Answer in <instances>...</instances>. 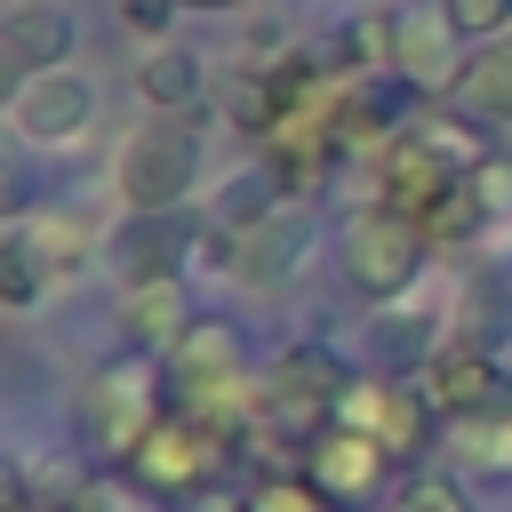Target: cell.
I'll return each mask as SVG.
<instances>
[{
    "label": "cell",
    "mask_w": 512,
    "mask_h": 512,
    "mask_svg": "<svg viewBox=\"0 0 512 512\" xmlns=\"http://www.w3.org/2000/svg\"><path fill=\"white\" fill-rule=\"evenodd\" d=\"M168 392L184 400V416L216 424L224 440L256 432V408H264V376L248 368V344L224 320H192L184 328V344L168 352Z\"/></svg>",
    "instance_id": "cell-1"
},
{
    "label": "cell",
    "mask_w": 512,
    "mask_h": 512,
    "mask_svg": "<svg viewBox=\"0 0 512 512\" xmlns=\"http://www.w3.org/2000/svg\"><path fill=\"white\" fill-rule=\"evenodd\" d=\"M344 392H352V376H344V360H336L328 344H296V352H280V360L264 368L256 440H280V448L304 456V448L344 416Z\"/></svg>",
    "instance_id": "cell-2"
},
{
    "label": "cell",
    "mask_w": 512,
    "mask_h": 512,
    "mask_svg": "<svg viewBox=\"0 0 512 512\" xmlns=\"http://www.w3.org/2000/svg\"><path fill=\"white\" fill-rule=\"evenodd\" d=\"M160 424H168V368H152L144 352H120L80 384V432L96 456L128 464Z\"/></svg>",
    "instance_id": "cell-3"
},
{
    "label": "cell",
    "mask_w": 512,
    "mask_h": 512,
    "mask_svg": "<svg viewBox=\"0 0 512 512\" xmlns=\"http://www.w3.org/2000/svg\"><path fill=\"white\" fill-rule=\"evenodd\" d=\"M112 184H120V208L128 216L184 208L192 184H200V128L184 112H152L144 128H128V144L112 160Z\"/></svg>",
    "instance_id": "cell-4"
},
{
    "label": "cell",
    "mask_w": 512,
    "mask_h": 512,
    "mask_svg": "<svg viewBox=\"0 0 512 512\" xmlns=\"http://www.w3.org/2000/svg\"><path fill=\"white\" fill-rule=\"evenodd\" d=\"M344 280H352V296H368V304H392V296H408L416 288V272H424V224L416 216H400V208H384V200H368L352 224H344Z\"/></svg>",
    "instance_id": "cell-5"
},
{
    "label": "cell",
    "mask_w": 512,
    "mask_h": 512,
    "mask_svg": "<svg viewBox=\"0 0 512 512\" xmlns=\"http://www.w3.org/2000/svg\"><path fill=\"white\" fill-rule=\"evenodd\" d=\"M80 248H88V224L64 216V208H24V216H8V232H0V304H8V312H32L40 288L80 264Z\"/></svg>",
    "instance_id": "cell-6"
},
{
    "label": "cell",
    "mask_w": 512,
    "mask_h": 512,
    "mask_svg": "<svg viewBox=\"0 0 512 512\" xmlns=\"http://www.w3.org/2000/svg\"><path fill=\"white\" fill-rule=\"evenodd\" d=\"M8 128L24 136V144H80L88 128H96V80L88 72H72V64H48V72H24L16 88H8Z\"/></svg>",
    "instance_id": "cell-7"
},
{
    "label": "cell",
    "mask_w": 512,
    "mask_h": 512,
    "mask_svg": "<svg viewBox=\"0 0 512 512\" xmlns=\"http://www.w3.org/2000/svg\"><path fill=\"white\" fill-rule=\"evenodd\" d=\"M336 424H352V432L384 440L400 464H416V456L432 448V432H440V408H432V392H424V384L368 376V384H352V392H344V416H336Z\"/></svg>",
    "instance_id": "cell-8"
},
{
    "label": "cell",
    "mask_w": 512,
    "mask_h": 512,
    "mask_svg": "<svg viewBox=\"0 0 512 512\" xmlns=\"http://www.w3.org/2000/svg\"><path fill=\"white\" fill-rule=\"evenodd\" d=\"M224 448H232V440H224L216 424H200V416H184V408H176V416H168V424L128 456V472H136L152 496H192V488H208V480H216Z\"/></svg>",
    "instance_id": "cell-9"
},
{
    "label": "cell",
    "mask_w": 512,
    "mask_h": 512,
    "mask_svg": "<svg viewBox=\"0 0 512 512\" xmlns=\"http://www.w3.org/2000/svg\"><path fill=\"white\" fill-rule=\"evenodd\" d=\"M400 456L384 448V440H368V432H352V424H328L312 448H304V472H312V488L336 504V512H360L376 488H384V472H392Z\"/></svg>",
    "instance_id": "cell-10"
},
{
    "label": "cell",
    "mask_w": 512,
    "mask_h": 512,
    "mask_svg": "<svg viewBox=\"0 0 512 512\" xmlns=\"http://www.w3.org/2000/svg\"><path fill=\"white\" fill-rule=\"evenodd\" d=\"M456 176H472V168H456L424 128H400V136L376 152V192H384V208H400V216H416V224L440 208V192H448Z\"/></svg>",
    "instance_id": "cell-11"
},
{
    "label": "cell",
    "mask_w": 512,
    "mask_h": 512,
    "mask_svg": "<svg viewBox=\"0 0 512 512\" xmlns=\"http://www.w3.org/2000/svg\"><path fill=\"white\" fill-rule=\"evenodd\" d=\"M456 24H448V8L440 0H408V8H392V72L408 80V88H456Z\"/></svg>",
    "instance_id": "cell-12"
},
{
    "label": "cell",
    "mask_w": 512,
    "mask_h": 512,
    "mask_svg": "<svg viewBox=\"0 0 512 512\" xmlns=\"http://www.w3.org/2000/svg\"><path fill=\"white\" fill-rule=\"evenodd\" d=\"M296 248H304V216H296V208H272V216H256V224L216 232L224 272L248 280V288H280V280L296 272Z\"/></svg>",
    "instance_id": "cell-13"
},
{
    "label": "cell",
    "mask_w": 512,
    "mask_h": 512,
    "mask_svg": "<svg viewBox=\"0 0 512 512\" xmlns=\"http://www.w3.org/2000/svg\"><path fill=\"white\" fill-rule=\"evenodd\" d=\"M424 392H432V408H440L448 424H456V416H488V408L512 400L488 344H448V352H432V360H424Z\"/></svg>",
    "instance_id": "cell-14"
},
{
    "label": "cell",
    "mask_w": 512,
    "mask_h": 512,
    "mask_svg": "<svg viewBox=\"0 0 512 512\" xmlns=\"http://www.w3.org/2000/svg\"><path fill=\"white\" fill-rule=\"evenodd\" d=\"M192 256V216L184 208H160V216H128L112 232V264H120V288L136 280H176Z\"/></svg>",
    "instance_id": "cell-15"
},
{
    "label": "cell",
    "mask_w": 512,
    "mask_h": 512,
    "mask_svg": "<svg viewBox=\"0 0 512 512\" xmlns=\"http://www.w3.org/2000/svg\"><path fill=\"white\" fill-rule=\"evenodd\" d=\"M72 16L56 8V0H16L8 16H0V64L24 80V72H48V64H64L72 56Z\"/></svg>",
    "instance_id": "cell-16"
},
{
    "label": "cell",
    "mask_w": 512,
    "mask_h": 512,
    "mask_svg": "<svg viewBox=\"0 0 512 512\" xmlns=\"http://www.w3.org/2000/svg\"><path fill=\"white\" fill-rule=\"evenodd\" d=\"M120 320H128V344H136V352H176L200 312H192V288H184V272H176V280H136V288L120 296Z\"/></svg>",
    "instance_id": "cell-17"
},
{
    "label": "cell",
    "mask_w": 512,
    "mask_h": 512,
    "mask_svg": "<svg viewBox=\"0 0 512 512\" xmlns=\"http://www.w3.org/2000/svg\"><path fill=\"white\" fill-rule=\"evenodd\" d=\"M136 96H144L152 112H184V120H192V104L208 96V56H192V48H176V40H152L144 64H136Z\"/></svg>",
    "instance_id": "cell-18"
},
{
    "label": "cell",
    "mask_w": 512,
    "mask_h": 512,
    "mask_svg": "<svg viewBox=\"0 0 512 512\" xmlns=\"http://www.w3.org/2000/svg\"><path fill=\"white\" fill-rule=\"evenodd\" d=\"M488 184H496L488 168L456 176V184L440 192V208L424 216V240H432V248H464V240H480V232H488V216H496V192H488Z\"/></svg>",
    "instance_id": "cell-19"
},
{
    "label": "cell",
    "mask_w": 512,
    "mask_h": 512,
    "mask_svg": "<svg viewBox=\"0 0 512 512\" xmlns=\"http://www.w3.org/2000/svg\"><path fill=\"white\" fill-rule=\"evenodd\" d=\"M456 112L512 136V48H480V56L456 72Z\"/></svg>",
    "instance_id": "cell-20"
},
{
    "label": "cell",
    "mask_w": 512,
    "mask_h": 512,
    "mask_svg": "<svg viewBox=\"0 0 512 512\" xmlns=\"http://www.w3.org/2000/svg\"><path fill=\"white\" fill-rule=\"evenodd\" d=\"M448 448L472 480H512V400L488 408V416H456L448 424Z\"/></svg>",
    "instance_id": "cell-21"
},
{
    "label": "cell",
    "mask_w": 512,
    "mask_h": 512,
    "mask_svg": "<svg viewBox=\"0 0 512 512\" xmlns=\"http://www.w3.org/2000/svg\"><path fill=\"white\" fill-rule=\"evenodd\" d=\"M432 360V312H384L376 320V376H400Z\"/></svg>",
    "instance_id": "cell-22"
},
{
    "label": "cell",
    "mask_w": 512,
    "mask_h": 512,
    "mask_svg": "<svg viewBox=\"0 0 512 512\" xmlns=\"http://www.w3.org/2000/svg\"><path fill=\"white\" fill-rule=\"evenodd\" d=\"M240 512H336L320 488H312V472H272V480H256L248 488V504Z\"/></svg>",
    "instance_id": "cell-23"
},
{
    "label": "cell",
    "mask_w": 512,
    "mask_h": 512,
    "mask_svg": "<svg viewBox=\"0 0 512 512\" xmlns=\"http://www.w3.org/2000/svg\"><path fill=\"white\" fill-rule=\"evenodd\" d=\"M392 512H472V488L464 480H448V472H416L408 488H400V504Z\"/></svg>",
    "instance_id": "cell-24"
},
{
    "label": "cell",
    "mask_w": 512,
    "mask_h": 512,
    "mask_svg": "<svg viewBox=\"0 0 512 512\" xmlns=\"http://www.w3.org/2000/svg\"><path fill=\"white\" fill-rule=\"evenodd\" d=\"M448 8V24L464 32V40H496L504 24H512V0H440Z\"/></svg>",
    "instance_id": "cell-25"
},
{
    "label": "cell",
    "mask_w": 512,
    "mask_h": 512,
    "mask_svg": "<svg viewBox=\"0 0 512 512\" xmlns=\"http://www.w3.org/2000/svg\"><path fill=\"white\" fill-rule=\"evenodd\" d=\"M176 8H184V0H120V24H136L144 40H168V24H176Z\"/></svg>",
    "instance_id": "cell-26"
},
{
    "label": "cell",
    "mask_w": 512,
    "mask_h": 512,
    "mask_svg": "<svg viewBox=\"0 0 512 512\" xmlns=\"http://www.w3.org/2000/svg\"><path fill=\"white\" fill-rule=\"evenodd\" d=\"M0 512H56V504H32V496H8Z\"/></svg>",
    "instance_id": "cell-27"
},
{
    "label": "cell",
    "mask_w": 512,
    "mask_h": 512,
    "mask_svg": "<svg viewBox=\"0 0 512 512\" xmlns=\"http://www.w3.org/2000/svg\"><path fill=\"white\" fill-rule=\"evenodd\" d=\"M184 8H240V0H184Z\"/></svg>",
    "instance_id": "cell-28"
},
{
    "label": "cell",
    "mask_w": 512,
    "mask_h": 512,
    "mask_svg": "<svg viewBox=\"0 0 512 512\" xmlns=\"http://www.w3.org/2000/svg\"><path fill=\"white\" fill-rule=\"evenodd\" d=\"M72 512H104V504H72Z\"/></svg>",
    "instance_id": "cell-29"
}]
</instances>
